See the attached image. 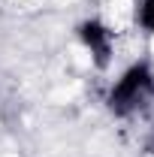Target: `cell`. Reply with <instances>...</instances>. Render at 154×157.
Here are the masks:
<instances>
[{
	"instance_id": "1",
	"label": "cell",
	"mask_w": 154,
	"mask_h": 157,
	"mask_svg": "<svg viewBox=\"0 0 154 157\" xmlns=\"http://www.w3.org/2000/svg\"><path fill=\"white\" fill-rule=\"evenodd\" d=\"M154 91V82H151V73H148V67H130L127 73H124V78L115 85V91H112V97H109V103H112V109L115 112H130L133 106H139L142 100L148 97Z\"/></svg>"
},
{
	"instance_id": "2",
	"label": "cell",
	"mask_w": 154,
	"mask_h": 157,
	"mask_svg": "<svg viewBox=\"0 0 154 157\" xmlns=\"http://www.w3.org/2000/svg\"><path fill=\"white\" fill-rule=\"evenodd\" d=\"M82 39L97 52V63L106 67L109 63V30L100 21H88V24H82Z\"/></svg>"
},
{
	"instance_id": "3",
	"label": "cell",
	"mask_w": 154,
	"mask_h": 157,
	"mask_svg": "<svg viewBox=\"0 0 154 157\" xmlns=\"http://www.w3.org/2000/svg\"><path fill=\"white\" fill-rule=\"evenodd\" d=\"M142 24L148 30H154V0H145L142 3Z\"/></svg>"
}]
</instances>
